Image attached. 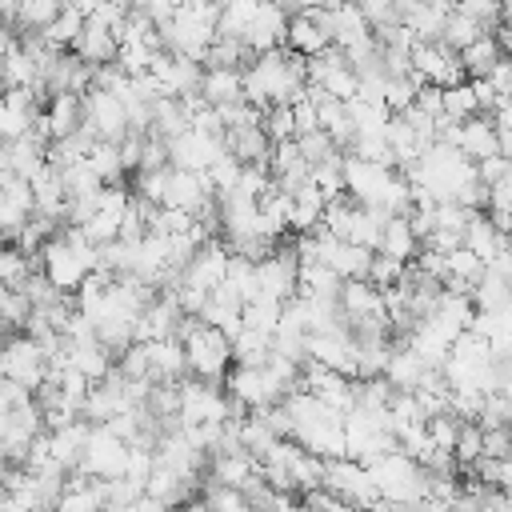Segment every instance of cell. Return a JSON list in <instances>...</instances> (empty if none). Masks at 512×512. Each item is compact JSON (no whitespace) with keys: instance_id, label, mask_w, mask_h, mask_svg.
Returning a JSON list of instances; mask_svg holds the SVG:
<instances>
[{"instance_id":"obj_1","label":"cell","mask_w":512,"mask_h":512,"mask_svg":"<svg viewBox=\"0 0 512 512\" xmlns=\"http://www.w3.org/2000/svg\"><path fill=\"white\" fill-rule=\"evenodd\" d=\"M176 336L184 340L188 372H192V376H204V380H216V384L228 376V368H232V360H236V352H232V336H228V332H220L216 324L200 320L196 312H184Z\"/></svg>"},{"instance_id":"obj_2","label":"cell","mask_w":512,"mask_h":512,"mask_svg":"<svg viewBox=\"0 0 512 512\" xmlns=\"http://www.w3.org/2000/svg\"><path fill=\"white\" fill-rule=\"evenodd\" d=\"M368 468H372V480H376L384 504H424L428 500V468L416 456H408L404 448L372 460Z\"/></svg>"},{"instance_id":"obj_3","label":"cell","mask_w":512,"mask_h":512,"mask_svg":"<svg viewBox=\"0 0 512 512\" xmlns=\"http://www.w3.org/2000/svg\"><path fill=\"white\" fill-rule=\"evenodd\" d=\"M128 456H132V440L116 436L108 424H92L84 456L76 468L96 476V480H116V476H128Z\"/></svg>"},{"instance_id":"obj_4","label":"cell","mask_w":512,"mask_h":512,"mask_svg":"<svg viewBox=\"0 0 512 512\" xmlns=\"http://www.w3.org/2000/svg\"><path fill=\"white\" fill-rule=\"evenodd\" d=\"M0 372L16 384H24L28 392H40V384L48 380V352L32 332H12L0 356Z\"/></svg>"},{"instance_id":"obj_5","label":"cell","mask_w":512,"mask_h":512,"mask_svg":"<svg viewBox=\"0 0 512 512\" xmlns=\"http://www.w3.org/2000/svg\"><path fill=\"white\" fill-rule=\"evenodd\" d=\"M396 180V168L384 164V160H364L356 152H344V184H348V196L360 200V204H372V208H384V196Z\"/></svg>"},{"instance_id":"obj_6","label":"cell","mask_w":512,"mask_h":512,"mask_svg":"<svg viewBox=\"0 0 512 512\" xmlns=\"http://www.w3.org/2000/svg\"><path fill=\"white\" fill-rule=\"evenodd\" d=\"M84 124L104 140H124L128 128H132L128 104L108 88H88L84 92Z\"/></svg>"},{"instance_id":"obj_7","label":"cell","mask_w":512,"mask_h":512,"mask_svg":"<svg viewBox=\"0 0 512 512\" xmlns=\"http://www.w3.org/2000/svg\"><path fill=\"white\" fill-rule=\"evenodd\" d=\"M224 388H228L236 400H244L252 412H256V408H268V404H276V400H284V388L272 380V372H268L264 364H232L228 376H224Z\"/></svg>"},{"instance_id":"obj_8","label":"cell","mask_w":512,"mask_h":512,"mask_svg":"<svg viewBox=\"0 0 512 512\" xmlns=\"http://www.w3.org/2000/svg\"><path fill=\"white\" fill-rule=\"evenodd\" d=\"M40 268L48 272V280H52L60 292H76V288L84 284V276L92 272V268L80 260V252L64 240V232H56V236L40 248Z\"/></svg>"},{"instance_id":"obj_9","label":"cell","mask_w":512,"mask_h":512,"mask_svg":"<svg viewBox=\"0 0 512 512\" xmlns=\"http://www.w3.org/2000/svg\"><path fill=\"white\" fill-rule=\"evenodd\" d=\"M168 148H172V164H176V168H192V172L212 168V160H216L220 152H228L224 136L200 132V128H192V124H188L180 136H172Z\"/></svg>"},{"instance_id":"obj_10","label":"cell","mask_w":512,"mask_h":512,"mask_svg":"<svg viewBox=\"0 0 512 512\" xmlns=\"http://www.w3.org/2000/svg\"><path fill=\"white\" fill-rule=\"evenodd\" d=\"M84 124V92H52L36 128L48 136V140H60V136H72L76 128Z\"/></svg>"},{"instance_id":"obj_11","label":"cell","mask_w":512,"mask_h":512,"mask_svg":"<svg viewBox=\"0 0 512 512\" xmlns=\"http://www.w3.org/2000/svg\"><path fill=\"white\" fill-rule=\"evenodd\" d=\"M228 264H232V248L228 240H204L200 252L192 256V264L184 268V284H196L204 292H212L220 280H228Z\"/></svg>"},{"instance_id":"obj_12","label":"cell","mask_w":512,"mask_h":512,"mask_svg":"<svg viewBox=\"0 0 512 512\" xmlns=\"http://www.w3.org/2000/svg\"><path fill=\"white\" fill-rule=\"evenodd\" d=\"M288 24H292V12L280 8V4H272V0H264L260 12H256V20H252L248 32H244V44H248L256 56H260V52H272V48L288 44Z\"/></svg>"},{"instance_id":"obj_13","label":"cell","mask_w":512,"mask_h":512,"mask_svg":"<svg viewBox=\"0 0 512 512\" xmlns=\"http://www.w3.org/2000/svg\"><path fill=\"white\" fill-rule=\"evenodd\" d=\"M268 172H272V180H276L280 188H288V192H296V188L312 176V164H308V156L300 152V140H296V136H292V140L272 144Z\"/></svg>"},{"instance_id":"obj_14","label":"cell","mask_w":512,"mask_h":512,"mask_svg":"<svg viewBox=\"0 0 512 512\" xmlns=\"http://www.w3.org/2000/svg\"><path fill=\"white\" fill-rule=\"evenodd\" d=\"M468 160H484L492 152H500V132H496V120L492 112H476L468 120H460V144H456Z\"/></svg>"},{"instance_id":"obj_15","label":"cell","mask_w":512,"mask_h":512,"mask_svg":"<svg viewBox=\"0 0 512 512\" xmlns=\"http://www.w3.org/2000/svg\"><path fill=\"white\" fill-rule=\"evenodd\" d=\"M420 248H424V240L416 236V228H412L408 212H396V216H388V220H384V232H380L376 252H388V256H396V260L412 264V260L420 256Z\"/></svg>"},{"instance_id":"obj_16","label":"cell","mask_w":512,"mask_h":512,"mask_svg":"<svg viewBox=\"0 0 512 512\" xmlns=\"http://www.w3.org/2000/svg\"><path fill=\"white\" fill-rule=\"evenodd\" d=\"M224 144L244 164H268V156H272V136H268L264 120L260 124H236V128H228L224 132Z\"/></svg>"},{"instance_id":"obj_17","label":"cell","mask_w":512,"mask_h":512,"mask_svg":"<svg viewBox=\"0 0 512 512\" xmlns=\"http://www.w3.org/2000/svg\"><path fill=\"white\" fill-rule=\"evenodd\" d=\"M148 356H152V380H184L188 376V352L180 336H160V340H144Z\"/></svg>"},{"instance_id":"obj_18","label":"cell","mask_w":512,"mask_h":512,"mask_svg":"<svg viewBox=\"0 0 512 512\" xmlns=\"http://www.w3.org/2000/svg\"><path fill=\"white\" fill-rule=\"evenodd\" d=\"M432 364L408 344V340H396L392 344V356H388V368H384V376L396 384V388H420V380H424V372H428Z\"/></svg>"},{"instance_id":"obj_19","label":"cell","mask_w":512,"mask_h":512,"mask_svg":"<svg viewBox=\"0 0 512 512\" xmlns=\"http://www.w3.org/2000/svg\"><path fill=\"white\" fill-rule=\"evenodd\" d=\"M72 52H80L88 64H112V60L120 56V36H116L108 24H100V20H88Z\"/></svg>"},{"instance_id":"obj_20","label":"cell","mask_w":512,"mask_h":512,"mask_svg":"<svg viewBox=\"0 0 512 512\" xmlns=\"http://www.w3.org/2000/svg\"><path fill=\"white\" fill-rule=\"evenodd\" d=\"M200 96H204L208 104H216V108L244 100V68H204Z\"/></svg>"},{"instance_id":"obj_21","label":"cell","mask_w":512,"mask_h":512,"mask_svg":"<svg viewBox=\"0 0 512 512\" xmlns=\"http://www.w3.org/2000/svg\"><path fill=\"white\" fill-rule=\"evenodd\" d=\"M256 472H260V460H256L248 448H236V452H212V472H208V480L244 488Z\"/></svg>"},{"instance_id":"obj_22","label":"cell","mask_w":512,"mask_h":512,"mask_svg":"<svg viewBox=\"0 0 512 512\" xmlns=\"http://www.w3.org/2000/svg\"><path fill=\"white\" fill-rule=\"evenodd\" d=\"M368 36H376V28H372V24H368V16L360 12V4H356V0L336 4V20H332V44L352 48V44H360V40H368Z\"/></svg>"},{"instance_id":"obj_23","label":"cell","mask_w":512,"mask_h":512,"mask_svg":"<svg viewBox=\"0 0 512 512\" xmlns=\"http://www.w3.org/2000/svg\"><path fill=\"white\" fill-rule=\"evenodd\" d=\"M504 240H508V232H500V224L488 216V212H472L468 216V224H464V244L472 248V252H480L484 260H492L500 248H504Z\"/></svg>"},{"instance_id":"obj_24","label":"cell","mask_w":512,"mask_h":512,"mask_svg":"<svg viewBox=\"0 0 512 512\" xmlns=\"http://www.w3.org/2000/svg\"><path fill=\"white\" fill-rule=\"evenodd\" d=\"M324 208H328V196L312 180H304L296 188V204H292V232H316L324 224Z\"/></svg>"},{"instance_id":"obj_25","label":"cell","mask_w":512,"mask_h":512,"mask_svg":"<svg viewBox=\"0 0 512 512\" xmlns=\"http://www.w3.org/2000/svg\"><path fill=\"white\" fill-rule=\"evenodd\" d=\"M332 44V36L316 24L312 12H292V24H288V48L292 52H304V56H316Z\"/></svg>"},{"instance_id":"obj_26","label":"cell","mask_w":512,"mask_h":512,"mask_svg":"<svg viewBox=\"0 0 512 512\" xmlns=\"http://www.w3.org/2000/svg\"><path fill=\"white\" fill-rule=\"evenodd\" d=\"M500 56H504V44H500L496 32H484V36H476L472 44L460 48V64L468 68V76H488Z\"/></svg>"},{"instance_id":"obj_27","label":"cell","mask_w":512,"mask_h":512,"mask_svg":"<svg viewBox=\"0 0 512 512\" xmlns=\"http://www.w3.org/2000/svg\"><path fill=\"white\" fill-rule=\"evenodd\" d=\"M84 24H88V12H80L76 4H64V12H60L48 28H40V36H44L48 44H56V48H76Z\"/></svg>"},{"instance_id":"obj_28","label":"cell","mask_w":512,"mask_h":512,"mask_svg":"<svg viewBox=\"0 0 512 512\" xmlns=\"http://www.w3.org/2000/svg\"><path fill=\"white\" fill-rule=\"evenodd\" d=\"M472 300H476V308H492V312L512 308V280L500 276L496 268H484V276L472 288Z\"/></svg>"},{"instance_id":"obj_29","label":"cell","mask_w":512,"mask_h":512,"mask_svg":"<svg viewBox=\"0 0 512 512\" xmlns=\"http://www.w3.org/2000/svg\"><path fill=\"white\" fill-rule=\"evenodd\" d=\"M64 4H68V0H24L20 12H16V20H8V24H12L20 36H24V32H40V28H48V24L64 12Z\"/></svg>"},{"instance_id":"obj_30","label":"cell","mask_w":512,"mask_h":512,"mask_svg":"<svg viewBox=\"0 0 512 512\" xmlns=\"http://www.w3.org/2000/svg\"><path fill=\"white\" fill-rule=\"evenodd\" d=\"M280 316H284V300H280V296L260 292V296H252V300L244 304V324H248V328H260V332H268V336H276Z\"/></svg>"},{"instance_id":"obj_31","label":"cell","mask_w":512,"mask_h":512,"mask_svg":"<svg viewBox=\"0 0 512 512\" xmlns=\"http://www.w3.org/2000/svg\"><path fill=\"white\" fill-rule=\"evenodd\" d=\"M32 264H40V256H28L20 244H8V248L0 252V284H8V288H24V280L36 272Z\"/></svg>"},{"instance_id":"obj_32","label":"cell","mask_w":512,"mask_h":512,"mask_svg":"<svg viewBox=\"0 0 512 512\" xmlns=\"http://www.w3.org/2000/svg\"><path fill=\"white\" fill-rule=\"evenodd\" d=\"M272 348H276V340H272L268 332H260V328H248V324H244V332L232 340L236 364H264V360L272 356Z\"/></svg>"},{"instance_id":"obj_33","label":"cell","mask_w":512,"mask_h":512,"mask_svg":"<svg viewBox=\"0 0 512 512\" xmlns=\"http://www.w3.org/2000/svg\"><path fill=\"white\" fill-rule=\"evenodd\" d=\"M260 4H264V0H228L224 12H220L216 32H220V36H240V40H244V32H248V24L256 20Z\"/></svg>"},{"instance_id":"obj_34","label":"cell","mask_w":512,"mask_h":512,"mask_svg":"<svg viewBox=\"0 0 512 512\" xmlns=\"http://www.w3.org/2000/svg\"><path fill=\"white\" fill-rule=\"evenodd\" d=\"M348 112H352L356 132H384L388 120H392V108L388 104H376V100H364V96H352L348 100Z\"/></svg>"},{"instance_id":"obj_35","label":"cell","mask_w":512,"mask_h":512,"mask_svg":"<svg viewBox=\"0 0 512 512\" xmlns=\"http://www.w3.org/2000/svg\"><path fill=\"white\" fill-rule=\"evenodd\" d=\"M88 164H92V168H96V172H100L108 184H116V180L128 172V168H124V156H120V140H104V136L92 144Z\"/></svg>"},{"instance_id":"obj_36","label":"cell","mask_w":512,"mask_h":512,"mask_svg":"<svg viewBox=\"0 0 512 512\" xmlns=\"http://www.w3.org/2000/svg\"><path fill=\"white\" fill-rule=\"evenodd\" d=\"M328 200H336V196H344L348 192V184H344V152H336V156H328V160H320V164H312V176H308Z\"/></svg>"},{"instance_id":"obj_37","label":"cell","mask_w":512,"mask_h":512,"mask_svg":"<svg viewBox=\"0 0 512 512\" xmlns=\"http://www.w3.org/2000/svg\"><path fill=\"white\" fill-rule=\"evenodd\" d=\"M200 504H204V508H228V512L252 508V500H248V492H244V488H236V484H220V480H204Z\"/></svg>"},{"instance_id":"obj_38","label":"cell","mask_w":512,"mask_h":512,"mask_svg":"<svg viewBox=\"0 0 512 512\" xmlns=\"http://www.w3.org/2000/svg\"><path fill=\"white\" fill-rule=\"evenodd\" d=\"M484 32H488V28H484V24H480L472 12H464V8H452V16H448V28H444V36H440V40H448V44L460 52L464 44H472V40H476V36H484Z\"/></svg>"},{"instance_id":"obj_39","label":"cell","mask_w":512,"mask_h":512,"mask_svg":"<svg viewBox=\"0 0 512 512\" xmlns=\"http://www.w3.org/2000/svg\"><path fill=\"white\" fill-rule=\"evenodd\" d=\"M64 184H68V196H96L108 180L88 164V156L84 160H76V164H68L64 168Z\"/></svg>"},{"instance_id":"obj_40","label":"cell","mask_w":512,"mask_h":512,"mask_svg":"<svg viewBox=\"0 0 512 512\" xmlns=\"http://www.w3.org/2000/svg\"><path fill=\"white\" fill-rule=\"evenodd\" d=\"M452 452H456V464H460V468H472V464L484 456V424H480V420H464Z\"/></svg>"},{"instance_id":"obj_41","label":"cell","mask_w":512,"mask_h":512,"mask_svg":"<svg viewBox=\"0 0 512 512\" xmlns=\"http://www.w3.org/2000/svg\"><path fill=\"white\" fill-rule=\"evenodd\" d=\"M0 316H4V324L12 328V332H20L24 324H28V316H32V300H28V292L24 288H0Z\"/></svg>"},{"instance_id":"obj_42","label":"cell","mask_w":512,"mask_h":512,"mask_svg":"<svg viewBox=\"0 0 512 512\" xmlns=\"http://www.w3.org/2000/svg\"><path fill=\"white\" fill-rule=\"evenodd\" d=\"M444 112H448V116H456V120H468V116H476V112H480V100H476L472 80H460V84L444 88Z\"/></svg>"},{"instance_id":"obj_43","label":"cell","mask_w":512,"mask_h":512,"mask_svg":"<svg viewBox=\"0 0 512 512\" xmlns=\"http://www.w3.org/2000/svg\"><path fill=\"white\" fill-rule=\"evenodd\" d=\"M204 172L212 176V184H216V196H224V192H232V188L240 184L244 160H240L236 152H220V156L212 160V168H204Z\"/></svg>"},{"instance_id":"obj_44","label":"cell","mask_w":512,"mask_h":512,"mask_svg":"<svg viewBox=\"0 0 512 512\" xmlns=\"http://www.w3.org/2000/svg\"><path fill=\"white\" fill-rule=\"evenodd\" d=\"M296 140H300V152L308 156V164H320V160H328V156L344 152V148L336 144V136H332L328 128H312V132H300Z\"/></svg>"},{"instance_id":"obj_45","label":"cell","mask_w":512,"mask_h":512,"mask_svg":"<svg viewBox=\"0 0 512 512\" xmlns=\"http://www.w3.org/2000/svg\"><path fill=\"white\" fill-rule=\"evenodd\" d=\"M264 128H268V136H272V144H280V140H292V136H300V128H296V112H292V104H272V108L264 112Z\"/></svg>"},{"instance_id":"obj_46","label":"cell","mask_w":512,"mask_h":512,"mask_svg":"<svg viewBox=\"0 0 512 512\" xmlns=\"http://www.w3.org/2000/svg\"><path fill=\"white\" fill-rule=\"evenodd\" d=\"M404 276H408V264H404V260H396V256H388V252H376V256H372L368 280H372L376 288H392V284H400Z\"/></svg>"},{"instance_id":"obj_47","label":"cell","mask_w":512,"mask_h":512,"mask_svg":"<svg viewBox=\"0 0 512 512\" xmlns=\"http://www.w3.org/2000/svg\"><path fill=\"white\" fill-rule=\"evenodd\" d=\"M372 28H388L400 20V0H356Z\"/></svg>"},{"instance_id":"obj_48","label":"cell","mask_w":512,"mask_h":512,"mask_svg":"<svg viewBox=\"0 0 512 512\" xmlns=\"http://www.w3.org/2000/svg\"><path fill=\"white\" fill-rule=\"evenodd\" d=\"M476 168H480V180H484L488 188L512 176V160H508L504 152H492V156H484V160H476Z\"/></svg>"},{"instance_id":"obj_49","label":"cell","mask_w":512,"mask_h":512,"mask_svg":"<svg viewBox=\"0 0 512 512\" xmlns=\"http://www.w3.org/2000/svg\"><path fill=\"white\" fill-rule=\"evenodd\" d=\"M292 112H296V128H300V132L320 128V104H316V96H312V92H308V96H300V100L292 104Z\"/></svg>"},{"instance_id":"obj_50","label":"cell","mask_w":512,"mask_h":512,"mask_svg":"<svg viewBox=\"0 0 512 512\" xmlns=\"http://www.w3.org/2000/svg\"><path fill=\"white\" fill-rule=\"evenodd\" d=\"M416 108H424V112L440 116V112H444V84H432V80H424V84L416 88Z\"/></svg>"},{"instance_id":"obj_51","label":"cell","mask_w":512,"mask_h":512,"mask_svg":"<svg viewBox=\"0 0 512 512\" xmlns=\"http://www.w3.org/2000/svg\"><path fill=\"white\" fill-rule=\"evenodd\" d=\"M472 88H476V100H480V112H496L500 108V88L492 84V76H472Z\"/></svg>"},{"instance_id":"obj_52","label":"cell","mask_w":512,"mask_h":512,"mask_svg":"<svg viewBox=\"0 0 512 512\" xmlns=\"http://www.w3.org/2000/svg\"><path fill=\"white\" fill-rule=\"evenodd\" d=\"M20 4H24V0H0V8H4V20H16Z\"/></svg>"},{"instance_id":"obj_53","label":"cell","mask_w":512,"mask_h":512,"mask_svg":"<svg viewBox=\"0 0 512 512\" xmlns=\"http://www.w3.org/2000/svg\"><path fill=\"white\" fill-rule=\"evenodd\" d=\"M500 20L512 24V0H500Z\"/></svg>"},{"instance_id":"obj_54","label":"cell","mask_w":512,"mask_h":512,"mask_svg":"<svg viewBox=\"0 0 512 512\" xmlns=\"http://www.w3.org/2000/svg\"><path fill=\"white\" fill-rule=\"evenodd\" d=\"M272 4H280V8H288V12H300V0H272Z\"/></svg>"},{"instance_id":"obj_55","label":"cell","mask_w":512,"mask_h":512,"mask_svg":"<svg viewBox=\"0 0 512 512\" xmlns=\"http://www.w3.org/2000/svg\"><path fill=\"white\" fill-rule=\"evenodd\" d=\"M336 4H344V0H328V8H336Z\"/></svg>"}]
</instances>
